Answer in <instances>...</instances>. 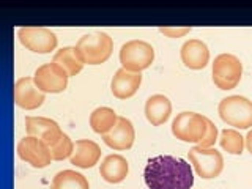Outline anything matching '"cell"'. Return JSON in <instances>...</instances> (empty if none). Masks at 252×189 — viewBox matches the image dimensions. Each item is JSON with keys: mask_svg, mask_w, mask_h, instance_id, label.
I'll return each instance as SVG.
<instances>
[{"mask_svg": "<svg viewBox=\"0 0 252 189\" xmlns=\"http://www.w3.org/2000/svg\"><path fill=\"white\" fill-rule=\"evenodd\" d=\"M172 102L165 94H153L145 102V117L152 126H161L170 118Z\"/></svg>", "mask_w": 252, "mask_h": 189, "instance_id": "ac0fdd59", "label": "cell"}, {"mask_svg": "<svg viewBox=\"0 0 252 189\" xmlns=\"http://www.w3.org/2000/svg\"><path fill=\"white\" fill-rule=\"evenodd\" d=\"M129 173V164L122 155H109L99 165V175L110 185L122 183Z\"/></svg>", "mask_w": 252, "mask_h": 189, "instance_id": "e0dca14e", "label": "cell"}, {"mask_svg": "<svg viewBox=\"0 0 252 189\" xmlns=\"http://www.w3.org/2000/svg\"><path fill=\"white\" fill-rule=\"evenodd\" d=\"M16 152H18V156L22 161L29 162L32 167H35V169H44L52 161L49 147H47L41 139L33 137V136H27L21 139Z\"/></svg>", "mask_w": 252, "mask_h": 189, "instance_id": "30bf717a", "label": "cell"}, {"mask_svg": "<svg viewBox=\"0 0 252 189\" xmlns=\"http://www.w3.org/2000/svg\"><path fill=\"white\" fill-rule=\"evenodd\" d=\"M155 62V49L153 46L142 41V39H131L125 43L120 49V63L122 68L131 73H140L152 66Z\"/></svg>", "mask_w": 252, "mask_h": 189, "instance_id": "5b68a950", "label": "cell"}, {"mask_svg": "<svg viewBox=\"0 0 252 189\" xmlns=\"http://www.w3.org/2000/svg\"><path fill=\"white\" fill-rule=\"evenodd\" d=\"M18 38L26 49L35 54H51L59 44L55 33L46 27H21Z\"/></svg>", "mask_w": 252, "mask_h": 189, "instance_id": "ba28073f", "label": "cell"}, {"mask_svg": "<svg viewBox=\"0 0 252 189\" xmlns=\"http://www.w3.org/2000/svg\"><path fill=\"white\" fill-rule=\"evenodd\" d=\"M14 102L16 106L24 110H35L43 106L46 99V93L38 89L33 77H21L14 84Z\"/></svg>", "mask_w": 252, "mask_h": 189, "instance_id": "8fae6325", "label": "cell"}, {"mask_svg": "<svg viewBox=\"0 0 252 189\" xmlns=\"http://www.w3.org/2000/svg\"><path fill=\"white\" fill-rule=\"evenodd\" d=\"M207 132V117L195 112H181L172 122V134L181 142L200 144Z\"/></svg>", "mask_w": 252, "mask_h": 189, "instance_id": "52a82bcc", "label": "cell"}, {"mask_svg": "<svg viewBox=\"0 0 252 189\" xmlns=\"http://www.w3.org/2000/svg\"><path fill=\"white\" fill-rule=\"evenodd\" d=\"M101 158V148L96 142L90 139H81L74 142V152L69 162L79 169H92Z\"/></svg>", "mask_w": 252, "mask_h": 189, "instance_id": "2e32d148", "label": "cell"}, {"mask_svg": "<svg viewBox=\"0 0 252 189\" xmlns=\"http://www.w3.org/2000/svg\"><path fill=\"white\" fill-rule=\"evenodd\" d=\"M219 136V131H218V126L213 123L210 118H207V132H205V137L200 140L199 147L202 148H213V145L216 144Z\"/></svg>", "mask_w": 252, "mask_h": 189, "instance_id": "cb8c5ba5", "label": "cell"}, {"mask_svg": "<svg viewBox=\"0 0 252 189\" xmlns=\"http://www.w3.org/2000/svg\"><path fill=\"white\" fill-rule=\"evenodd\" d=\"M213 82L219 90H232L240 84L243 63L233 54H219L213 62Z\"/></svg>", "mask_w": 252, "mask_h": 189, "instance_id": "277c9868", "label": "cell"}, {"mask_svg": "<svg viewBox=\"0 0 252 189\" xmlns=\"http://www.w3.org/2000/svg\"><path fill=\"white\" fill-rule=\"evenodd\" d=\"M144 180L148 189H191L194 173L191 164L181 158L159 155L148 159Z\"/></svg>", "mask_w": 252, "mask_h": 189, "instance_id": "6da1fadb", "label": "cell"}, {"mask_svg": "<svg viewBox=\"0 0 252 189\" xmlns=\"http://www.w3.org/2000/svg\"><path fill=\"white\" fill-rule=\"evenodd\" d=\"M102 140L107 147L117 150V152L129 150L134 145V140H136V131H134L131 120H128L126 117H118V122L114 126V129L106 136H102Z\"/></svg>", "mask_w": 252, "mask_h": 189, "instance_id": "4fadbf2b", "label": "cell"}, {"mask_svg": "<svg viewBox=\"0 0 252 189\" xmlns=\"http://www.w3.org/2000/svg\"><path fill=\"white\" fill-rule=\"evenodd\" d=\"M26 129H27V136L41 139L49 148L57 144L63 134H65L57 122L46 117H27Z\"/></svg>", "mask_w": 252, "mask_h": 189, "instance_id": "7c38bea8", "label": "cell"}, {"mask_svg": "<svg viewBox=\"0 0 252 189\" xmlns=\"http://www.w3.org/2000/svg\"><path fill=\"white\" fill-rule=\"evenodd\" d=\"M219 144L222 147L224 152L230 153V155H241L244 147H246V144H244V137L240 134V131L232 129V128L224 129L220 132Z\"/></svg>", "mask_w": 252, "mask_h": 189, "instance_id": "7402d4cb", "label": "cell"}, {"mask_svg": "<svg viewBox=\"0 0 252 189\" xmlns=\"http://www.w3.org/2000/svg\"><path fill=\"white\" fill-rule=\"evenodd\" d=\"M51 189H90L89 180L76 170H62L52 178Z\"/></svg>", "mask_w": 252, "mask_h": 189, "instance_id": "44dd1931", "label": "cell"}, {"mask_svg": "<svg viewBox=\"0 0 252 189\" xmlns=\"http://www.w3.org/2000/svg\"><path fill=\"white\" fill-rule=\"evenodd\" d=\"M52 62L57 63V65H60L63 69H65L69 77L71 76H77L85 66V63L81 60V57H79L76 46L74 47H71V46L62 47L60 51L55 52Z\"/></svg>", "mask_w": 252, "mask_h": 189, "instance_id": "d6986e66", "label": "cell"}, {"mask_svg": "<svg viewBox=\"0 0 252 189\" xmlns=\"http://www.w3.org/2000/svg\"><path fill=\"white\" fill-rule=\"evenodd\" d=\"M191 30H192L191 27H164V29H159L161 33L169 36V38H181V36L188 35Z\"/></svg>", "mask_w": 252, "mask_h": 189, "instance_id": "d4e9b609", "label": "cell"}, {"mask_svg": "<svg viewBox=\"0 0 252 189\" xmlns=\"http://www.w3.org/2000/svg\"><path fill=\"white\" fill-rule=\"evenodd\" d=\"M76 49L85 65H101L112 55L114 39L104 32H94L79 38Z\"/></svg>", "mask_w": 252, "mask_h": 189, "instance_id": "7a4b0ae2", "label": "cell"}, {"mask_svg": "<svg viewBox=\"0 0 252 189\" xmlns=\"http://www.w3.org/2000/svg\"><path fill=\"white\" fill-rule=\"evenodd\" d=\"M49 150H51L52 161H63V159H66V158L73 156L74 142L69 139L68 134H63L62 139L54 147H51Z\"/></svg>", "mask_w": 252, "mask_h": 189, "instance_id": "603a6c76", "label": "cell"}, {"mask_svg": "<svg viewBox=\"0 0 252 189\" xmlns=\"http://www.w3.org/2000/svg\"><path fill=\"white\" fill-rule=\"evenodd\" d=\"M189 161L197 175L203 180L218 178L224 170V156L216 148H202L197 145L189 150Z\"/></svg>", "mask_w": 252, "mask_h": 189, "instance_id": "8992f818", "label": "cell"}, {"mask_svg": "<svg viewBox=\"0 0 252 189\" xmlns=\"http://www.w3.org/2000/svg\"><path fill=\"white\" fill-rule=\"evenodd\" d=\"M244 144H246V148H248V152L252 155V129L248 132V136L244 137Z\"/></svg>", "mask_w": 252, "mask_h": 189, "instance_id": "484cf974", "label": "cell"}, {"mask_svg": "<svg viewBox=\"0 0 252 189\" xmlns=\"http://www.w3.org/2000/svg\"><path fill=\"white\" fill-rule=\"evenodd\" d=\"M180 57L183 65L189 69H203L210 62V51L208 46L200 39H188V41L181 46Z\"/></svg>", "mask_w": 252, "mask_h": 189, "instance_id": "5bb4252c", "label": "cell"}, {"mask_svg": "<svg viewBox=\"0 0 252 189\" xmlns=\"http://www.w3.org/2000/svg\"><path fill=\"white\" fill-rule=\"evenodd\" d=\"M142 84L140 73H131L125 68H120L110 81V92L118 99H129L137 93Z\"/></svg>", "mask_w": 252, "mask_h": 189, "instance_id": "9a60e30c", "label": "cell"}, {"mask_svg": "<svg viewBox=\"0 0 252 189\" xmlns=\"http://www.w3.org/2000/svg\"><path fill=\"white\" fill-rule=\"evenodd\" d=\"M117 122H118V115L110 107H98L90 114L92 129L96 134H101V136H106V134L112 131Z\"/></svg>", "mask_w": 252, "mask_h": 189, "instance_id": "ffe728a7", "label": "cell"}, {"mask_svg": "<svg viewBox=\"0 0 252 189\" xmlns=\"http://www.w3.org/2000/svg\"><path fill=\"white\" fill-rule=\"evenodd\" d=\"M218 112L220 120L236 129H249L252 126V101L232 94L219 102Z\"/></svg>", "mask_w": 252, "mask_h": 189, "instance_id": "3957f363", "label": "cell"}, {"mask_svg": "<svg viewBox=\"0 0 252 189\" xmlns=\"http://www.w3.org/2000/svg\"><path fill=\"white\" fill-rule=\"evenodd\" d=\"M68 79L69 76L66 71L54 62L38 66L33 74V81L43 93L65 92L68 87Z\"/></svg>", "mask_w": 252, "mask_h": 189, "instance_id": "9c48e42d", "label": "cell"}]
</instances>
